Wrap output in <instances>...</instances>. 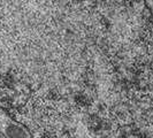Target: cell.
Returning <instances> with one entry per match:
<instances>
[{
  "label": "cell",
  "instance_id": "6da1fadb",
  "mask_svg": "<svg viewBox=\"0 0 153 138\" xmlns=\"http://www.w3.org/2000/svg\"><path fill=\"white\" fill-rule=\"evenodd\" d=\"M0 106L33 138L140 137L151 19L137 2L0 1Z\"/></svg>",
  "mask_w": 153,
  "mask_h": 138
}]
</instances>
